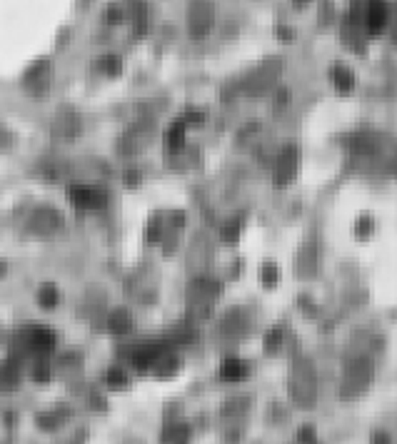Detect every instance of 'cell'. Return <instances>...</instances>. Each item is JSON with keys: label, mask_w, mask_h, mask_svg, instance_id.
<instances>
[{"label": "cell", "mask_w": 397, "mask_h": 444, "mask_svg": "<svg viewBox=\"0 0 397 444\" xmlns=\"http://www.w3.org/2000/svg\"><path fill=\"white\" fill-rule=\"evenodd\" d=\"M72 200H75L78 208H103V203L108 197L100 190L85 188V190H72Z\"/></svg>", "instance_id": "cell-1"}, {"label": "cell", "mask_w": 397, "mask_h": 444, "mask_svg": "<svg viewBox=\"0 0 397 444\" xmlns=\"http://www.w3.org/2000/svg\"><path fill=\"white\" fill-rule=\"evenodd\" d=\"M385 18H387V15H385V10H383L380 3H372V6L367 8V26H370L372 33H380V30H383Z\"/></svg>", "instance_id": "cell-2"}, {"label": "cell", "mask_w": 397, "mask_h": 444, "mask_svg": "<svg viewBox=\"0 0 397 444\" xmlns=\"http://www.w3.org/2000/svg\"><path fill=\"white\" fill-rule=\"evenodd\" d=\"M332 75H335V83H338L340 90H352V83H355V78H352L350 70H345L342 65H338Z\"/></svg>", "instance_id": "cell-3"}, {"label": "cell", "mask_w": 397, "mask_h": 444, "mask_svg": "<svg viewBox=\"0 0 397 444\" xmlns=\"http://www.w3.org/2000/svg\"><path fill=\"white\" fill-rule=\"evenodd\" d=\"M220 374L225 379H238L242 374V365H240V362H235V359H228V362H222Z\"/></svg>", "instance_id": "cell-4"}, {"label": "cell", "mask_w": 397, "mask_h": 444, "mask_svg": "<svg viewBox=\"0 0 397 444\" xmlns=\"http://www.w3.org/2000/svg\"><path fill=\"white\" fill-rule=\"evenodd\" d=\"M275 274H278V272H275V268H273V265H267V268L262 270V280L273 282V280H275Z\"/></svg>", "instance_id": "cell-5"}]
</instances>
